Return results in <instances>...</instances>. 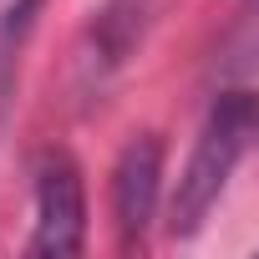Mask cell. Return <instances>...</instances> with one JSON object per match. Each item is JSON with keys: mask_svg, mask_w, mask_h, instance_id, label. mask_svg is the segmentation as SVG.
<instances>
[{"mask_svg": "<svg viewBox=\"0 0 259 259\" xmlns=\"http://www.w3.org/2000/svg\"><path fill=\"white\" fill-rule=\"evenodd\" d=\"M158 193H163V143L133 138L117 158V173H112V219H117L122 244L143 239V229L158 213Z\"/></svg>", "mask_w": 259, "mask_h": 259, "instance_id": "3", "label": "cell"}, {"mask_svg": "<svg viewBox=\"0 0 259 259\" xmlns=\"http://www.w3.org/2000/svg\"><path fill=\"white\" fill-rule=\"evenodd\" d=\"M87 244V188L81 168L66 153H46L36 173V229H31V254L41 259H66L81 254Z\"/></svg>", "mask_w": 259, "mask_h": 259, "instance_id": "2", "label": "cell"}, {"mask_svg": "<svg viewBox=\"0 0 259 259\" xmlns=\"http://www.w3.org/2000/svg\"><path fill=\"white\" fill-rule=\"evenodd\" d=\"M249 133H254V92H249V81L224 87V92L208 102V117H203V127H198L193 158H188V168H183V178H178L173 219H168L173 234H193V229L213 213L219 193L229 188V178H234V168H239V158H244V148H249Z\"/></svg>", "mask_w": 259, "mask_h": 259, "instance_id": "1", "label": "cell"}, {"mask_svg": "<svg viewBox=\"0 0 259 259\" xmlns=\"http://www.w3.org/2000/svg\"><path fill=\"white\" fill-rule=\"evenodd\" d=\"M36 11H41V0H11V11L0 16V122H6V107H11L21 46H26L31 26H36Z\"/></svg>", "mask_w": 259, "mask_h": 259, "instance_id": "4", "label": "cell"}]
</instances>
